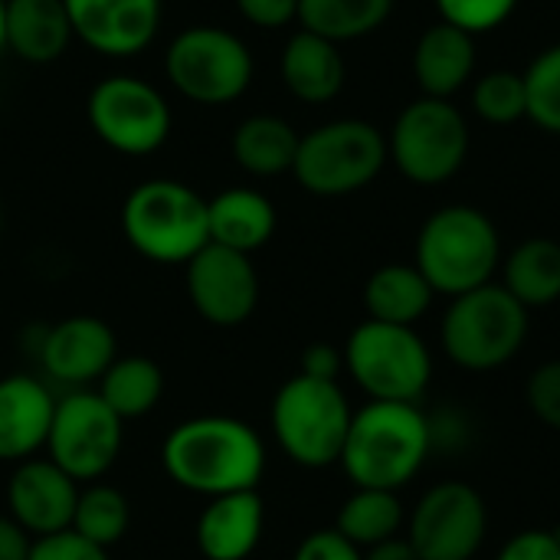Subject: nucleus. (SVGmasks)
Segmentation results:
<instances>
[{
    "instance_id": "nucleus-31",
    "label": "nucleus",
    "mask_w": 560,
    "mask_h": 560,
    "mask_svg": "<svg viewBox=\"0 0 560 560\" xmlns=\"http://www.w3.org/2000/svg\"><path fill=\"white\" fill-rule=\"evenodd\" d=\"M472 108L479 118L492 125H512L528 115V89H525V72L512 69H492L486 72L476 89H472Z\"/></svg>"
},
{
    "instance_id": "nucleus-17",
    "label": "nucleus",
    "mask_w": 560,
    "mask_h": 560,
    "mask_svg": "<svg viewBox=\"0 0 560 560\" xmlns=\"http://www.w3.org/2000/svg\"><path fill=\"white\" fill-rule=\"evenodd\" d=\"M75 502H79V482L66 476L49 456L16 463L7 482L10 518L30 538H46V535L72 528Z\"/></svg>"
},
{
    "instance_id": "nucleus-24",
    "label": "nucleus",
    "mask_w": 560,
    "mask_h": 560,
    "mask_svg": "<svg viewBox=\"0 0 560 560\" xmlns=\"http://www.w3.org/2000/svg\"><path fill=\"white\" fill-rule=\"evenodd\" d=\"M433 289L417 266L390 262L371 272L364 285V308L368 318L384 325H407L413 328L433 305Z\"/></svg>"
},
{
    "instance_id": "nucleus-27",
    "label": "nucleus",
    "mask_w": 560,
    "mask_h": 560,
    "mask_svg": "<svg viewBox=\"0 0 560 560\" xmlns=\"http://www.w3.org/2000/svg\"><path fill=\"white\" fill-rule=\"evenodd\" d=\"M95 390L121 420H138V417H148L161 404L164 371L144 354L115 358Z\"/></svg>"
},
{
    "instance_id": "nucleus-8",
    "label": "nucleus",
    "mask_w": 560,
    "mask_h": 560,
    "mask_svg": "<svg viewBox=\"0 0 560 560\" xmlns=\"http://www.w3.org/2000/svg\"><path fill=\"white\" fill-rule=\"evenodd\" d=\"M387 164V138L361 118H338L299 141L295 180L315 197H348Z\"/></svg>"
},
{
    "instance_id": "nucleus-13",
    "label": "nucleus",
    "mask_w": 560,
    "mask_h": 560,
    "mask_svg": "<svg viewBox=\"0 0 560 560\" xmlns=\"http://www.w3.org/2000/svg\"><path fill=\"white\" fill-rule=\"evenodd\" d=\"M489 535V505L469 482H436L407 518V541L420 560H472Z\"/></svg>"
},
{
    "instance_id": "nucleus-9",
    "label": "nucleus",
    "mask_w": 560,
    "mask_h": 560,
    "mask_svg": "<svg viewBox=\"0 0 560 560\" xmlns=\"http://www.w3.org/2000/svg\"><path fill=\"white\" fill-rule=\"evenodd\" d=\"M469 154V125L450 98H430L407 105L390 131L387 158L397 171L420 184L436 187L459 174Z\"/></svg>"
},
{
    "instance_id": "nucleus-3",
    "label": "nucleus",
    "mask_w": 560,
    "mask_h": 560,
    "mask_svg": "<svg viewBox=\"0 0 560 560\" xmlns=\"http://www.w3.org/2000/svg\"><path fill=\"white\" fill-rule=\"evenodd\" d=\"M128 246L161 266H187L210 243L207 200L171 177L138 184L121 203Z\"/></svg>"
},
{
    "instance_id": "nucleus-35",
    "label": "nucleus",
    "mask_w": 560,
    "mask_h": 560,
    "mask_svg": "<svg viewBox=\"0 0 560 560\" xmlns=\"http://www.w3.org/2000/svg\"><path fill=\"white\" fill-rule=\"evenodd\" d=\"M26 560H112L105 548L85 541L82 535H75L72 528L46 535V538H33L30 558Z\"/></svg>"
},
{
    "instance_id": "nucleus-41",
    "label": "nucleus",
    "mask_w": 560,
    "mask_h": 560,
    "mask_svg": "<svg viewBox=\"0 0 560 560\" xmlns=\"http://www.w3.org/2000/svg\"><path fill=\"white\" fill-rule=\"evenodd\" d=\"M364 560H420V555L413 551V545L407 541V535H397L390 541H381V545L368 548Z\"/></svg>"
},
{
    "instance_id": "nucleus-15",
    "label": "nucleus",
    "mask_w": 560,
    "mask_h": 560,
    "mask_svg": "<svg viewBox=\"0 0 560 560\" xmlns=\"http://www.w3.org/2000/svg\"><path fill=\"white\" fill-rule=\"evenodd\" d=\"M36 358L49 381L69 390H85L112 368L118 358V341L108 322L95 315H69L39 335Z\"/></svg>"
},
{
    "instance_id": "nucleus-4",
    "label": "nucleus",
    "mask_w": 560,
    "mask_h": 560,
    "mask_svg": "<svg viewBox=\"0 0 560 560\" xmlns=\"http://www.w3.org/2000/svg\"><path fill=\"white\" fill-rule=\"evenodd\" d=\"M436 295H463L492 282L502 266V240L495 223L466 203L443 207L420 226L417 262Z\"/></svg>"
},
{
    "instance_id": "nucleus-36",
    "label": "nucleus",
    "mask_w": 560,
    "mask_h": 560,
    "mask_svg": "<svg viewBox=\"0 0 560 560\" xmlns=\"http://www.w3.org/2000/svg\"><path fill=\"white\" fill-rule=\"evenodd\" d=\"M495 560H560V532L528 528L509 538Z\"/></svg>"
},
{
    "instance_id": "nucleus-40",
    "label": "nucleus",
    "mask_w": 560,
    "mask_h": 560,
    "mask_svg": "<svg viewBox=\"0 0 560 560\" xmlns=\"http://www.w3.org/2000/svg\"><path fill=\"white\" fill-rule=\"evenodd\" d=\"M30 548L33 538L10 515H0V560H26Z\"/></svg>"
},
{
    "instance_id": "nucleus-5",
    "label": "nucleus",
    "mask_w": 560,
    "mask_h": 560,
    "mask_svg": "<svg viewBox=\"0 0 560 560\" xmlns=\"http://www.w3.org/2000/svg\"><path fill=\"white\" fill-rule=\"evenodd\" d=\"M528 341V308L502 285L486 282L472 292H463L450 302L440 345L446 358L472 374L499 371Z\"/></svg>"
},
{
    "instance_id": "nucleus-20",
    "label": "nucleus",
    "mask_w": 560,
    "mask_h": 560,
    "mask_svg": "<svg viewBox=\"0 0 560 560\" xmlns=\"http://www.w3.org/2000/svg\"><path fill=\"white\" fill-rule=\"evenodd\" d=\"M72 20L62 0H7L3 43L23 62H52L72 43Z\"/></svg>"
},
{
    "instance_id": "nucleus-2",
    "label": "nucleus",
    "mask_w": 560,
    "mask_h": 560,
    "mask_svg": "<svg viewBox=\"0 0 560 560\" xmlns=\"http://www.w3.org/2000/svg\"><path fill=\"white\" fill-rule=\"evenodd\" d=\"M433 443L436 430L417 404L371 400L354 410L338 463L354 489L400 492L420 476Z\"/></svg>"
},
{
    "instance_id": "nucleus-25",
    "label": "nucleus",
    "mask_w": 560,
    "mask_h": 560,
    "mask_svg": "<svg viewBox=\"0 0 560 560\" xmlns=\"http://www.w3.org/2000/svg\"><path fill=\"white\" fill-rule=\"evenodd\" d=\"M502 285L532 312L560 299V243L535 236L518 243L502 262Z\"/></svg>"
},
{
    "instance_id": "nucleus-33",
    "label": "nucleus",
    "mask_w": 560,
    "mask_h": 560,
    "mask_svg": "<svg viewBox=\"0 0 560 560\" xmlns=\"http://www.w3.org/2000/svg\"><path fill=\"white\" fill-rule=\"evenodd\" d=\"M436 7L443 23H453L476 36L502 26L515 13L518 0H436Z\"/></svg>"
},
{
    "instance_id": "nucleus-30",
    "label": "nucleus",
    "mask_w": 560,
    "mask_h": 560,
    "mask_svg": "<svg viewBox=\"0 0 560 560\" xmlns=\"http://www.w3.org/2000/svg\"><path fill=\"white\" fill-rule=\"evenodd\" d=\"M131 525V505L125 499V492H118L115 486L105 482H92L85 489H79V502L72 512V532L82 535L85 541L98 545V548H112L125 538Z\"/></svg>"
},
{
    "instance_id": "nucleus-39",
    "label": "nucleus",
    "mask_w": 560,
    "mask_h": 560,
    "mask_svg": "<svg viewBox=\"0 0 560 560\" xmlns=\"http://www.w3.org/2000/svg\"><path fill=\"white\" fill-rule=\"evenodd\" d=\"M345 371V351L328 345V341H315L302 351V371L305 377H315V381H338Z\"/></svg>"
},
{
    "instance_id": "nucleus-22",
    "label": "nucleus",
    "mask_w": 560,
    "mask_h": 560,
    "mask_svg": "<svg viewBox=\"0 0 560 560\" xmlns=\"http://www.w3.org/2000/svg\"><path fill=\"white\" fill-rule=\"evenodd\" d=\"M210 243L253 256L276 233V207L266 194L253 187H230L207 200Z\"/></svg>"
},
{
    "instance_id": "nucleus-21",
    "label": "nucleus",
    "mask_w": 560,
    "mask_h": 560,
    "mask_svg": "<svg viewBox=\"0 0 560 560\" xmlns=\"http://www.w3.org/2000/svg\"><path fill=\"white\" fill-rule=\"evenodd\" d=\"M279 69H282L285 89L299 102H308V105L331 102L345 85V59H341L338 43L308 30H299L285 43Z\"/></svg>"
},
{
    "instance_id": "nucleus-19",
    "label": "nucleus",
    "mask_w": 560,
    "mask_h": 560,
    "mask_svg": "<svg viewBox=\"0 0 560 560\" xmlns=\"http://www.w3.org/2000/svg\"><path fill=\"white\" fill-rule=\"evenodd\" d=\"M262 528L266 505L259 489L217 495L197 518V548L207 560H246L259 548Z\"/></svg>"
},
{
    "instance_id": "nucleus-6",
    "label": "nucleus",
    "mask_w": 560,
    "mask_h": 560,
    "mask_svg": "<svg viewBox=\"0 0 560 560\" xmlns=\"http://www.w3.org/2000/svg\"><path fill=\"white\" fill-rule=\"evenodd\" d=\"M351 404L338 381L289 377L272 400V433L279 450L302 469H328L341 459Z\"/></svg>"
},
{
    "instance_id": "nucleus-23",
    "label": "nucleus",
    "mask_w": 560,
    "mask_h": 560,
    "mask_svg": "<svg viewBox=\"0 0 560 560\" xmlns=\"http://www.w3.org/2000/svg\"><path fill=\"white\" fill-rule=\"evenodd\" d=\"M476 69V43L472 33L453 23H433L413 52V72L420 89L430 98L456 95Z\"/></svg>"
},
{
    "instance_id": "nucleus-42",
    "label": "nucleus",
    "mask_w": 560,
    "mask_h": 560,
    "mask_svg": "<svg viewBox=\"0 0 560 560\" xmlns=\"http://www.w3.org/2000/svg\"><path fill=\"white\" fill-rule=\"evenodd\" d=\"M3 20H7V0H0V52L7 49V43H3Z\"/></svg>"
},
{
    "instance_id": "nucleus-1",
    "label": "nucleus",
    "mask_w": 560,
    "mask_h": 560,
    "mask_svg": "<svg viewBox=\"0 0 560 560\" xmlns=\"http://www.w3.org/2000/svg\"><path fill=\"white\" fill-rule=\"evenodd\" d=\"M161 463L174 486L217 499L259 489L266 446L259 433L236 417H194L167 433Z\"/></svg>"
},
{
    "instance_id": "nucleus-38",
    "label": "nucleus",
    "mask_w": 560,
    "mask_h": 560,
    "mask_svg": "<svg viewBox=\"0 0 560 560\" xmlns=\"http://www.w3.org/2000/svg\"><path fill=\"white\" fill-rule=\"evenodd\" d=\"M236 7L259 30H279L299 20V0H236Z\"/></svg>"
},
{
    "instance_id": "nucleus-34",
    "label": "nucleus",
    "mask_w": 560,
    "mask_h": 560,
    "mask_svg": "<svg viewBox=\"0 0 560 560\" xmlns=\"http://www.w3.org/2000/svg\"><path fill=\"white\" fill-rule=\"evenodd\" d=\"M525 400H528V410L548 430L560 433V358L535 368V374L525 384Z\"/></svg>"
},
{
    "instance_id": "nucleus-37",
    "label": "nucleus",
    "mask_w": 560,
    "mask_h": 560,
    "mask_svg": "<svg viewBox=\"0 0 560 560\" xmlns=\"http://www.w3.org/2000/svg\"><path fill=\"white\" fill-rule=\"evenodd\" d=\"M292 560H364V551L351 545L338 528H322L295 548Z\"/></svg>"
},
{
    "instance_id": "nucleus-11",
    "label": "nucleus",
    "mask_w": 560,
    "mask_h": 560,
    "mask_svg": "<svg viewBox=\"0 0 560 560\" xmlns=\"http://www.w3.org/2000/svg\"><path fill=\"white\" fill-rule=\"evenodd\" d=\"M125 420L98 390H69L56 400L46 456L75 482H98L121 453Z\"/></svg>"
},
{
    "instance_id": "nucleus-18",
    "label": "nucleus",
    "mask_w": 560,
    "mask_h": 560,
    "mask_svg": "<svg viewBox=\"0 0 560 560\" xmlns=\"http://www.w3.org/2000/svg\"><path fill=\"white\" fill-rule=\"evenodd\" d=\"M56 397L46 381L10 374L0 381V463H26L46 450Z\"/></svg>"
},
{
    "instance_id": "nucleus-29",
    "label": "nucleus",
    "mask_w": 560,
    "mask_h": 560,
    "mask_svg": "<svg viewBox=\"0 0 560 560\" xmlns=\"http://www.w3.org/2000/svg\"><path fill=\"white\" fill-rule=\"evenodd\" d=\"M394 0H299V23L331 43L361 39L387 23Z\"/></svg>"
},
{
    "instance_id": "nucleus-14",
    "label": "nucleus",
    "mask_w": 560,
    "mask_h": 560,
    "mask_svg": "<svg viewBox=\"0 0 560 560\" xmlns=\"http://www.w3.org/2000/svg\"><path fill=\"white\" fill-rule=\"evenodd\" d=\"M187 295L213 328H240L259 305V276L246 253L207 243L187 262Z\"/></svg>"
},
{
    "instance_id": "nucleus-32",
    "label": "nucleus",
    "mask_w": 560,
    "mask_h": 560,
    "mask_svg": "<svg viewBox=\"0 0 560 560\" xmlns=\"http://www.w3.org/2000/svg\"><path fill=\"white\" fill-rule=\"evenodd\" d=\"M525 89H528V118L538 128L560 135V43L535 56V62L525 72Z\"/></svg>"
},
{
    "instance_id": "nucleus-7",
    "label": "nucleus",
    "mask_w": 560,
    "mask_h": 560,
    "mask_svg": "<svg viewBox=\"0 0 560 560\" xmlns=\"http://www.w3.org/2000/svg\"><path fill=\"white\" fill-rule=\"evenodd\" d=\"M345 371L371 400L417 404L433 381V354L417 328L361 322L345 341Z\"/></svg>"
},
{
    "instance_id": "nucleus-26",
    "label": "nucleus",
    "mask_w": 560,
    "mask_h": 560,
    "mask_svg": "<svg viewBox=\"0 0 560 560\" xmlns=\"http://www.w3.org/2000/svg\"><path fill=\"white\" fill-rule=\"evenodd\" d=\"M295 128L279 115H253L233 135V158L246 174L276 177L292 171L299 154Z\"/></svg>"
},
{
    "instance_id": "nucleus-10",
    "label": "nucleus",
    "mask_w": 560,
    "mask_h": 560,
    "mask_svg": "<svg viewBox=\"0 0 560 560\" xmlns=\"http://www.w3.org/2000/svg\"><path fill=\"white\" fill-rule=\"evenodd\" d=\"M171 85L197 105H230L253 82L246 43L223 26H190L164 52Z\"/></svg>"
},
{
    "instance_id": "nucleus-16",
    "label": "nucleus",
    "mask_w": 560,
    "mask_h": 560,
    "mask_svg": "<svg viewBox=\"0 0 560 560\" xmlns=\"http://www.w3.org/2000/svg\"><path fill=\"white\" fill-rule=\"evenodd\" d=\"M72 33L98 56L144 52L161 30V0H62Z\"/></svg>"
},
{
    "instance_id": "nucleus-12",
    "label": "nucleus",
    "mask_w": 560,
    "mask_h": 560,
    "mask_svg": "<svg viewBox=\"0 0 560 560\" xmlns=\"http://www.w3.org/2000/svg\"><path fill=\"white\" fill-rule=\"evenodd\" d=\"M89 125L118 154H151L171 135L167 98L138 75H108L89 92Z\"/></svg>"
},
{
    "instance_id": "nucleus-28",
    "label": "nucleus",
    "mask_w": 560,
    "mask_h": 560,
    "mask_svg": "<svg viewBox=\"0 0 560 560\" xmlns=\"http://www.w3.org/2000/svg\"><path fill=\"white\" fill-rule=\"evenodd\" d=\"M404 525H407L404 502L397 492H387V489H354L345 499L338 522H335V528L361 551L397 538Z\"/></svg>"
}]
</instances>
